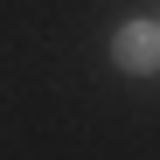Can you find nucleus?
<instances>
[{
  "instance_id": "f257e3e1",
  "label": "nucleus",
  "mask_w": 160,
  "mask_h": 160,
  "mask_svg": "<svg viewBox=\"0 0 160 160\" xmlns=\"http://www.w3.org/2000/svg\"><path fill=\"white\" fill-rule=\"evenodd\" d=\"M118 63L125 70H160V28H153V21L118 28Z\"/></svg>"
}]
</instances>
